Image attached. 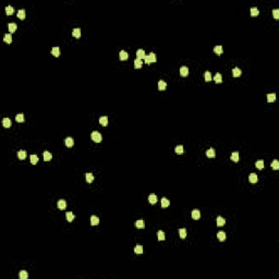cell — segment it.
I'll return each mask as SVG.
<instances>
[{"mask_svg": "<svg viewBox=\"0 0 279 279\" xmlns=\"http://www.w3.org/2000/svg\"><path fill=\"white\" fill-rule=\"evenodd\" d=\"M90 137H92V140L94 142H96V143H99V142H101V140H103L101 134L99 133V132H96V131H94L92 134H90Z\"/></svg>", "mask_w": 279, "mask_h": 279, "instance_id": "cell-1", "label": "cell"}, {"mask_svg": "<svg viewBox=\"0 0 279 279\" xmlns=\"http://www.w3.org/2000/svg\"><path fill=\"white\" fill-rule=\"evenodd\" d=\"M144 60H145V62L147 64L152 63V62H156V55H155L154 53H151L148 56H146L145 58H144Z\"/></svg>", "mask_w": 279, "mask_h": 279, "instance_id": "cell-2", "label": "cell"}, {"mask_svg": "<svg viewBox=\"0 0 279 279\" xmlns=\"http://www.w3.org/2000/svg\"><path fill=\"white\" fill-rule=\"evenodd\" d=\"M192 218H193L194 220H197L201 218V211H198V209H194V211H192Z\"/></svg>", "mask_w": 279, "mask_h": 279, "instance_id": "cell-3", "label": "cell"}, {"mask_svg": "<svg viewBox=\"0 0 279 279\" xmlns=\"http://www.w3.org/2000/svg\"><path fill=\"white\" fill-rule=\"evenodd\" d=\"M136 57H137V59H144V58L146 57L145 55V51L143 50V49H137V51H136Z\"/></svg>", "mask_w": 279, "mask_h": 279, "instance_id": "cell-4", "label": "cell"}, {"mask_svg": "<svg viewBox=\"0 0 279 279\" xmlns=\"http://www.w3.org/2000/svg\"><path fill=\"white\" fill-rule=\"evenodd\" d=\"M249 180H250V182L252 183V184H255V183L257 182V180H258L257 174L256 173H251L250 176H249Z\"/></svg>", "mask_w": 279, "mask_h": 279, "instance_id": "cell-5", "label": "cell"}, {"mask_svg": "<svg viewBox=\"0 0 279 279\" xmlns=\"http://www.w3.org/2000/svg\"><path fill=\"white\" fill-rule=\"evenodd\" d=\"M148 202H150V203H151V204H152V205L156 204V203H157V196L155 195L154 193L150 194V196H148Z\"/></svg>", "mask_w": 279, "mask_h": 279, "instance_id": "cell-6", "label": "cell"}, {"mask_svg": "<svg viewBox=\"0 0 279 279\" xmlns=\"http://www.w3.org/2000/svg\"><path fill=\"white\" fill-rule=\"evenodd\" d=\"M180 74L181 76H187L188 74H189V69H188V67L183 66L180 68Z\"/></svg>", "mask_w": 279, "mask_h": 279, "instance_id": "cell-7", "label": "cell"}, {"mask_svg": "<svg viewBox=\"0 0 279 279\" xmlns=\"http://www.w3.org/2000/svg\"><path fill=\"white\" fill-rule=\"evenodd\" d=\"M98 224H99V218L97 217V216L93 215L92 217H90V225H92V226H97Z\"/></svg>", "mask_w": 279, "mask_h": 279, "instance_id": "cell-8", "label": "cell"}, {"mask_svg": "<svg viewBox=\"0 0 279 279\" xmlns=\"http://www.w3.org/2000/svg\"><path fill=\"white\" fill-rule=\"evenodd\" d=\"M64 143H66V145L68 146V147H72L73 144H74V141H73V138L72 137H67L66 140H64Z\"/></svg>", "mask_w": 279, "mask_h": 279, "instance_id": "cell-9", "label": "cell"}, {"mask_svg": "<svg viewBox=\"0 0 279 279\" xmlns=\"http://www.w3.org/2000/svg\"><path fill=\"white\" fill-rule=\"evenodd\" d=\"M128 57H129V55H128L127 51L121 50L120 53H119V58H120V60H122V61H123V60H127Z\"/></svg>", "mask_w": 279, "mask_h": 279, "instance_id": "cell-10", "label": "cell"}, {"mask_svg": "<svg viewBox=\"0 0 279 279\" xmlns=\"http://www.w3.org/2000/svg\"><path fill=\"white\" fill-rule=\"evenodd\" d=\"M8 29H9L10 33H14L16 31V29H18V26H16L15 23H9L8 24Z\"/></svg>", "mask_w": 279, "mask_h": 279, "instance_id": "cell-11", "label": "cell"}, {"mask_svg": "<svg viewBox=\"0 0 279 279\" xmlns=\"http://www.w3.org/2000/svg\"><path fill=\"white\" fill-rule=\"evenodd\" d=\"M217 238H218V240L219 241H221V242H224L225 240H226V233L224 232V231H219V232L217 233Z\"/></svg>", "mask_w": 279, "mask_h": 279, "instance_id": "cell-12", "label": "cell"}, {"mask_svg": "<svg viewBox=\"0 0 279 279\" xmlns=\"http://www.w3.org/2000/svg\"><path fill=\"white\" fill-rule=\"evenodd\" d=\"M43 157H44L45 161H49V160H51V158H53V155H51L49 152H44L43 153Z\"/></svg>", "mask_w": 279, "mask_h": 279, "instance_id": "cell-13", "label": "cell"}, {"mask_svg": "<svg viewBox=\"0 0 279 279\" xmlns=\"http://www.w3.org/2000/svg\"><path fill=\"white\" fill-rule=\"evenodd\" d=\"M99 123H100L103 127H106V125L108 124V118L106 116H103L99 118Z\"/></svg>", "mask_w": 279, "mask_h": 279, "instance_id": "cell-14", "label": "cell"}, {"mask_svg": "<svg viewBox=\"0 0 279 279\" xmlns=\"http://www.w3.org/2000/svg\"><path fill=\"white\" fill-rule=\"evenodd\" d=\"M58 208L59 209H64L67 207V203H66V201L64 200H59L58 201Z\"/></svg>", "mask_w": 279, "mask_h": 279, "instance_id": "cell-15", "label": "cell"}, {"mask_svg": "<svg viewBox=\"0 0 279 279\" xmlns=\"http://www.w3.org/2000/svg\"><path fill=\"white\" fill-rule=\"evenodd\" d=\"M167 88V83L165 81H159L158 82V90H165Z\"/></svg>", "mask_w": 279, "mask_h": 279, "instance_id": "cell-16", "label": "cell"}, {"mask_svg": "<svg viewBox=\"0 0 279 279\" xmlns=\"http://www.w3.org/2000/svg\"><path fill=\"white\" fill-rule=\"evenodd\" d=\"M206 156H207V157H209V158H214V157L216 156L215 150H214V148H209V150L206 152Z\"/></svg>", "mask_w": 279, "mask_h": 279, "instance_id": "cell-17", "label": "cell"}, {"mask_svg": "<svg viewBox=\"0 0 279 279\" xmlns=\"http://www.w3.org/2000/svg\"><path fill=\"white\" fill-rule=\"evenodd\" d=\"M135 227L138 229H144L145 228V222H144V220H137V221L135 222Z\"/></svg>", "mask_w": 279, "mask_h": 279, "instance_id": "cell-18", "label": "cell"}, {"mask_svg": "<svg viewBox=\"0 0 279 279\" xmlns=\"http://www.w3.org/2000/svg\"><path fill=\"white\" fill-rule=\"evenodd\" d=\"M225 224H226V220H225V218H222L221 216H218V217H217V226H218V227H222Z\"/></svg>", "mask_w": 279, "mask_h": 279, "instance_id": "cell-19", "label": "cell"}, {"mask_svg": "<svg viewBox=\"0 0 279 279\" xmlns=\"http://www.w3.org/2000/svg\"><path fill=\"white\" fill-rule=\"evenodd\" d=\"M51 53H53L55 57H59V56H60V49H59V47H53V48H51Z\"/></svg>", "mask_w": 279, "mask_h": 279, "instance_id": "cell-20", "label": "cell"}, {"mask_svg": "<svg viewBox=\"0 0 279 279\" xmlns=\"http://www.w3.org/2000/svg\"><path fill=\"white\" fill-rule=\"evenodd\" d=\"M241 73H242V71L240 70L239 68H233V69H232V75H233L234 77L240 76V75H241Z\"/></svg>", "mask_w": 279, "mask_h": 279, "instance_id": "cell-21", "label": "cell"}, {"mask_svg": "<svg viewBox=\"0 0 279 279\" xmlns=\"http://www.w3.org/2000/svg\"><path fill=\"white\" fill-rule=\"evenodd\" d=\"M142 64H143V61H142L141 59H137V58H136V59L134 60V68L135 69H140L142 67Z\"/></svg>", "mask_w": 279, "mask_h": 279, "instance_id": "cell-22", "label": "cell"}, {"mask_svg": "<svg viewBox=\"0 0 279 279\" xmlns=\"http://www.w3.org/2000/svg\"><path fill=\"white\" fill-rule=\"evenodd\" d=\"M170 205V202L168 198L166 197H163L161 198V207H164V208H166V207H168Z\"/></svg>", "mask_w": 279, "mask_h": 279, "instance_id": "cell-23", "label": "cell"}, {"mask_svg": "<svg viewBox=\"0 0 279 279\" xmlns=\"http://www.w3.org/2000/svg\"><path fill=\"white\" fill-rule=\"evenodd\" d=\"M85 178H86V181H87V183H92L93 181H94V174L90 173V172H88V173L85 174Z\"/></svg>", "mask_w": 279, "mask_h": 279, "instance_id": "cell-24", "label": "cell"}, {"mask_svg": "<svg viewBox=\"0 0 279 279\" xmlns=\"http://www.w3.org/2000/svg\"><path fill=\"white\" fill-rule=\"evenodd\" d=\"M66 217H67V220L71 222V221H73V220H74L75 216H74V214H73V213H71V211H68V213L66 214Z\"/></svg>", "mask_w": 279, "mask_h": 279, "instance_id": "cell-25", "label": "cell"}, {"mask_svg": "<svg viewBox=\"0 0 279 279\" xmlns=\"http://www.w3.org/2000/svg\"><path fill=\"white\" fill-rule=\"evenodd\" d=\"M11 124H12V123H11V120H10L9 118H5V119L2 120V125H3L5 128L11 127Z\"/></svg>", "mask_w": 279, "mask_h": 279, "instance_id": "cell-26", "label": "cell"}, {"mask_svg": "<svg viewBox=\"0 0 279 279\" xmlns=\"http://www.w3.org/2000/svg\"><path fill=\"white\" fill-rule=\"evenodd\" d=\"M18 157H19V159H21V160L25 159V158H26V152H25V151H19V152H18Z\"/></svg>", "mask_w": 279, "mask_h": 279, "instance_id": "cell-27", "label": "cell"}, {"mask_svg": "<svg viewBox=\"0 0 279 279\" xmlns=\"http://www.w3.org/2000/svg\"><path fill=\"white\" fill-rule=\"evenodd\" d=\"M157 238H158L159 241H164V240L166 239L165 233H164V231H163V230H159L158 232H157Z\"/></svg>", "mask_w": 279, "mask_h": 279, "instance_id": "cell-28", "label": "cell"}, {"mask_svg": "<svg viewBox=\"0 0 279 279\" xmlns=\"http://www.w3.org/2000/svg\"><path fill=\"white\" fill-rule=\"evenodd\" d=\"M72 35L74 36L75 38H80L81 37V30L80 29H74L72 32Z\"/></svg>", "mask_w": 279, "mask_h": 279, "instance_id": "cell-29", "label": "cell"}, {"mask_svg": "<svg viewBox=\"0 0 279 279\" xmlns=\"http://www.w3.org/2000/svg\"><path fill=\"white\" fill-rule=\"evenodd\" d=\"M3 40H5V43H7V44H11V43H12V36L10 35V34H6V35L3 36Z\"/></svg>", "mask_w": 279, "mask_h": 279, "instance_id": "cell-30", "label": "cell"}, {"mask_svg": "<svg viewBox=\"0 0 279 279\" xmlns=\"http://www.w3.org/2000/svg\"><path fill=\"white\" fill-rule=\"evenodd\" d=\"M19 277H20L21 279H27L29 278V274H27L26 270H21L20 274H19Z\"/></svg>", "mask_w": 279, "mask_h": 279, "instance_id": "cell-31", "label": "cell"}, {"mask_svg": "<svg viewBox=\"0 0 279 279\" xmlns=\"http://www.w3.org/2000/svg\"><path fill=\"white\" fill-rule=\"evenodd\" d=\"M275 99H276V94H275V93H271V94L267 95V101H268V103H272V101H275Z\"/></svg>", "mask_w": 279, "mask_h": 279, "instance_id": "cell-32", "label": "cell"}, {"mask_svg": "<svg viewBox=\"0 0 279 279\" xmlns=\"http://www.w3.org/2000/svg\"><path fill=\"white\" fill-rule=\"evenodd\" d=\"M134 252H135L136 254H142V253H143V246L137 244V245L134 248Z\"/></svg>", "mask_w": 279, "mask_h": 279, "instance_id": "cell-33", "label": "cell"}, {"mask_svg": "<svg viewBox=\"0 0 279 279\" xmlns=\"http://www.w3.org/2000/svg\"><path fill=\"white\" fill-rule=\"evenodd\" d=\"M18 18L20 19V20H24L25 19V11L23 9H21L18 11Z\"/></svg>", "mask_w": 279, "mask_h": 279, "instance_id": "cell-34", "label": "cell"}, {"mask_svg": "<svg viewBox=\"0 0 279 279\" xmlns=\"http://www.w3.org/2000/svg\"><path fill=\"white\" fill-rule=\"evenodd\" d=\"M30 158H31V164H33V165H36V164L38 163V157H37V155H31V156H30Z\"/></svg>", "mask_w": 279, "mask_h": 279, "instance_id": "cell-35", "label": "cell"}, {"mask_svg": "<svg viewBox=\"0 0 279 279\" xmlns=\"http://www.w3.org/2000/svg\"><path fill=\"white\" fill-rule=\"evenodd\" d=\"M13 12H14L13 7H11V6H8V7L6 8V13H7V15H11V14H13Z\"/></svg>", "mask_w": 279, "mask_h": 279, "instance_id": "cell-36", "label": "cell"}, {"mask_svg": "<svg viewBox=\"0 0 279 279\" xmlns=\"http://www.w3.org/2000/svg\"><path fill=\"white\" fill-rule=\"evenodd\" d=\"M15 120L18 121V122H20V123L24 122V114H23V113H19V114H16Z\"/></svg>", "mask_w": 279, "mask_h": 279, "instance_id": "cell-37", "label": "cell"}, {"mask_svg": "<svg viewBox=\"0 0 279 279\" xmlns=\"http://www.w3.org/2000/svg\"><path fill=\"white\" fill-rule=\"evenodd\" d=\"M230 158H231V160H232V161H238V160H239V153H238V152L232 153Z\"/></svg>", "mask_w": 279, "mask_h": 279, "instance_id": "cell-38", "label": "cell"}, {"mask_svg": "<svg viewBox=\"0 0 279 279\" xmlns=\"http://www.w3.org/2000/svg\"><path fill=\"white\" fill-rule=\"evenodd\" d=\"M214 80H215L216 83H221V82H222V75L220 74V73H217V74L215 75V77H214Z\"/></svg>", "mask_w": 279, "mask_h": 279, "instance_id": "cell-39", "label": "cell"}, {"mask_svg": "<svg viewBox=\"0 0 279 279\" xmlns=\"http://www.w3.org/2000/svg\"><path fill=\"white\" fill-rule=\"evenodd\" d=\"M174 151H176V153H177V154H179V155H180V154H183V153H184V148H183L182 145H178Z\"/></svg>", "mask_w": 279, "mask_h": 279, "instance_id": "cell-40", "label": "cell"}, {"mask_svg": "<svg viewBox=\"0 0 279 279\" xmlns=\"http://www.w3.org/2000/svg\"><path fill=\"white\" fill-rule=\"evenodd\" d=\"M214 51H215V53H217L218 56H220L222 53V46H216L215 48H214Z\"/></svg>", "mask_w": 279, "mask_h": 279, "instance_id": "cell-41", "label": "cell"}, {"mask_svg": "<svg viewBox=\"0 0 279 279\" xmlns=\"http://www.w3.org/2000/svg\"><path fill=\"white\" fill-rule=\"evenodd\" d=\"M251 15H252V16H256V15H258V9H257L256 7L251 8Z\"/></svg>", "mask_w": 279, "mask_h": 279, "instance_id": "cell-42", "label": "cell"}, {"mask_svg": "<svg viewBox=\"0 0 279 279\" xmlns=\"http://www.w3.org/2000/svg\"><path fill=\"white\" fill-rule=\"evenodd\" d=\"M179 234H180L181 239H185L187 238V230L185 229H180L179 230Z\"/></svg>", "mask_w": 279, "mask_h": 279, "instance_id": "cell-43", "label": "cell"}, {"mask_svg": "<svg viewBox=\"0 0 279 279\" xmlns=\"http://www.w3.org/2000/svg\"><path fill=\"white\" fill-rule=\"evenodd\" d=\"M255 166H256V168L257 169H263L264 168V161L263 160H257L256 161V164H255Z\"/></svg>", "mask_w": 279, "mask_h": 279, "instance_id": "cell-44", "label": "cell"}, {"mask_svg": "<svg viewBox=\"0 0 279 279\" xmlns=\"http://www.w3.org/2000/svg\"><path fill=\"white\" fill-rule=\"evenodd\" d=\"M271 167H272V169H274V170H278L279 169V161L275 159V160L272 161V164H271Z\"/></svg>", "mask_w": 279, "mask_h": 279, "instance_id": "cell-45", "label": "cell"}, {"mask_svg": "<svg viewBox=\"0 0 279 279\" xmlns=\"http://www.w3.org/2000/svg\"><path fill=\"white\" fill-rule=\"evenodd\" d=\"M204 77H205V81H206V82H209L211 80H213V79H211V72H208V71H206V72H205Z\"/></svg>", "mask_w": 279, "mask_h": 279, "instance_id": "cell-46", "label": "cell"}, {"mask_svg": "<svg viewBox=\"0 0 279 279\" xmlns=\"http://www.w3.org/2000/svg\"><path fill=\"white\" fill-rule=\"evenodd\" d=\"M272 15H274V18L276 19H279V10L278 9H275L274 11H272Z\"/></svg>", "mask_w": 279, "mask_h": 279, "instance_id": "cell-47", "label": "cell"}]
</instances>
